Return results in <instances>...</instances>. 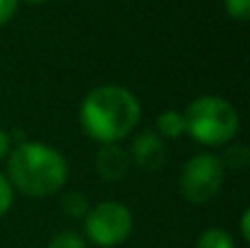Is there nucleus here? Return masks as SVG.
Instances as JSON below:
<instances>
[{
	"mask_svg": "<svg viewBox=\"0 0 250 248\" xmlns=\"http://www.w3.org/2000/svg\"><path fill=\"white\" fill-rule=\"evenodd\" d=\"M141 103L123 86H99L86 95L79 108V121L90 139L101 145L117 143L136 127Z\"/></svg>",
	"mask_w": 250,
	"mask_h": 248,
	"instance_id": "1",
	"label": "nucleus"
},
{
	"mask_svg": "<svg viewBox=\"0 0 250 248\" xmlns=\"http://www.w3.org/2000/svg\"><path fill=\"white\" fill-rule=\"evenodd\" d=\"M9 183L29 198H48L68 178V163L57 149L42 143H20L9 154Z\"/></svg>",
	"mask_w": 250,
	"mask_h": 248,
	"instance_id": "2",
	"label": "nucleus"
},
{
	"mask_svg": "<svg viewBox=\"0 0 250 248\" xmlns=\"http://www.w3.org/2000/svg\"><path fill=\"white\" fill-rule=\"evenodd\" d=\"M182 119L187 134L207 147L229 143L239 132L237 110L222 97L207 95L191 101L182 112Z\"/></svg>",
	"mask_w": 250,
	"mask_h": 248,
	"instance_id": "3",
	"label": "nucleus"
},
{
	"mask_svg": "<svg viewBox=\"0 0 250 248\" xmlns=\"http://www.w3.org/2000/svg\"><path fill=\"white\" fill-rule=\"evenodd\" d=\"M224 183V165L215 154H195L185 163L178 187L185 200L204 205L220 193Z\"/></svg>",
	"mask_w": 250,
	"mask_h": 248,
	"instance_id": "4",
	"label": "nucleus"
},
{
	"mask_svg": "<svg viewBox=\"0 0 250 248\" xmlns=\"http://www.w3.org/2000/svg\"><path fill=\"white\" fill-rule=\"evenodd\" d=\"M132 228V211L121 202H101L86 213V235L99 248H114L123 244Z\"/></svg>",
	"mask_w": 250,
	"mask_h": 248,
	"instance_id": "5",
	"label": "nucleus"
},
{
	"mask_svg": "<svg viewBox=\"0 0 250 248\" xmlns=\"http://www.w3.org/2000/svg\"><path fill=\"white\" fill-rule=\"evenodd\" d=\"M165 143H163V136H158L156 132L145 130L134 139L132 143V161L136 163L141 169L145 171H156L165 165Z\"/></svg>",
	"mask_w": 250,
	"mask_h": 248,
	"instance_id": "6",
	"label": "nucleus"
},
{
	"mask_svg": "<svg viewBox=\"0 0 250 248\" xmlns=\"http://www.w3.org/2000/svg\"><path fill=\"white\" fill-rule=\"evenodd\" d=\"M129 165H132L129 154L117 143L101 145V149L97 152V158H95V169L104 180L125 178L129 171Z\"/></svg>",
	"mask_w": 250,
	"mask_h": 248,
	"instance_id": "7",
	"label": "nucleus"
},
{
	"mask_svg": "<svg viewBox=\"0 0 250 248\" xmlns=\"http://www.w3.org/2000/svg\"><path fill=\"white\" fill-rule=\"evenodd\" d=\"M156 127L158 136H165V139H178L180 134H185V119H182L180 112L176 110H165V112L158 114L156 119Z\"/></svg>",
	"mask_w": 250,
	"mask_h": 248,
	"instance_id": "8",
	"label": "nucleus"
},
{
	"mask_svg": "<svg viewBox=\"0 0 250 248\" xmlns=\"http://www.w3.org/2000/svg\"><path fill=\"white\" fill-rule=\"evenodd\" d=\"M62 211H64L68 218H86V213L90 211V205H88V198L83 196L82 191H68L62 198Z\"/></svg>",
	"mask_w": 250,
	"mask_h": 248,
	"instance_id": "9",
	"label": "nucleus"
},
{
	"mask_svg": "<svg viewBox=\"0 0 250 248\" xmlns=\"http://www.w3.org/2000/svg\"><path fill=\"white\" fill-rule=\"evenodd\" d=\"M220 161H222V165H224V169L229 167V169H233V171H242V169H246L250 163V149L244 143H233V147L226 149Z\"/></svg>",
	"mask_w": 250,
	"mask_h": 248,
	"instance_id": "10",
	"label": "nucleus"
},
{
	"mask_svg": "<svg viewBox=\"0 0 250 248\" xmlns=\"http://www.w3.org/2000/svg\"><path fill=\"white\" fill-rule=\"evenodd\" d=\"M195 248H235V242L224 228H207L198 237Z\"/></svg>",
	"mask_w": 250,
	"mask_h": 248,
	"instance_id": "11",
	"label": "nucleus"
},
{
	"mask_svg": "<svg viewBox=\"0 0 250 248\" xmlns=\"http://www.w3.org/2000/svg\"><path fill=\"white\" fill-rule=\"evenodd\" d=\"M48 248H88L86 240L75 231H62L51 240Z\"/></svg>",
	"mask_w": 250,
	"mask_h": 248,
	"instance_id": "12",
	"label": "nucleus"
},
{
	"mask_svg": "<svg viewBox=\"0 0 250 248\" xmlns=\"http://www.w3.org/2000/svg\"><path fill=\"white\" fill-rule=\"evenodd\" d=\"M226 13L235 20H248L250 18V0H224Z\"/></svg>",
	"mask_w": 250,
	"mask_h": 248,
	"instance_id": "13",
	"label": "nucleus"
},
{
	"mask_svg": "<svg viewBox=\"0 0 250 248\" xmlns=\"http://www.w3.org/2000/svg\"><path fill=\"white\" fill-rule=\"evenodd\" d=\"M13 205V187L2 174H0V215H4Z\"/></svg>",
	"mask_w": 250,
	"mask_h": 248,
	"instance_id": "14",
	"label": "nucleus"
},
{
	"mask_svg": "<svg viewBox=\"0 0 250 248\" xmlns=\"http://www.w3.org/2000/svg\"><path fill=\"white\" fill-rule=\"evenodd\" d=\"M20 0H0V24H7L18 11Z\"/></svg>",
	"mask_w": 250,
	"mask_h": 248,
	"instance_id": "15",
	"label": "nucleus"
},
{
	"mask_svg": "<svg viewBox=\"0 0 250 248\" xmlns=\"http://www.w3.org/2000/svg\"><path fill=\"white\" fill-rule=\"evenodd\" d=\"M9 145H11V136H9L4 130H0V161L9 154Z\"/></svg>",
	"mask_w": 250,
	"mask_h": 248,
	"instance_id": "16",
	"label": "nucleus"
},
{
	"mask_svg": "<svg viewBox=\"0 0 250 248\" xmlns=\"http://www.w3.org/2000/svg\"><path fill=\"white\" fill-rule=\"evenodd\" d=\"M248 218H250V213L248 211H244V215H242V235H244V240L250 242V228H248Z\"/></svg>",
	"mask_w": 250,
	"mask_h": 248,
	"instance_id": "17",
	"label": "nucleus"
},
{
	"mask_svg": "<svg viewBox=\"0 0 250 248\" xmlns=\"http://www.w3.org/2000/svg\"><path fill=\"white\" fill-rule=\"evenodd\" d=\"M29 4H40V2H44V0H26Z\"/></svg>",
	"mask_w": 250,
	"mask_h": 248,
	"instance_id": "18",
	"label": "nucleus"
}]
</instances>
